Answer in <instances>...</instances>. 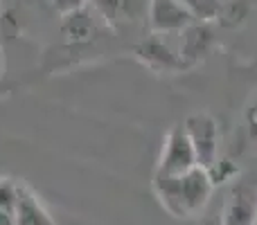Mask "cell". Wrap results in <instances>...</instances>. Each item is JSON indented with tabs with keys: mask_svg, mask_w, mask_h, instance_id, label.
<instances>
[{
	"mask_svg": "<svg viewBox=\"0 0 257 225\" xmlns=\"http://www.w3.org/2000/svg\"><path fill=\"white\" fill-rule=\"evenodd\" d=\"M61 30L63 34L68 36V41H90L95 34V21H93V14L86 9V5H79V7L70 9V12L63 14L61 18Z\"/></svg>",
	"mask_w": 257,
	"mask_h": 225,
	"instance_id": "cell-10",
	"label": "cell"
},
{
	"mask_svg": "<svg viewBox=\"0 0 257 225\" xmlns=\"http://www.w3.org/2000/svg\"><path fill=\"white\" fill-rule=\"evenodd\" d=\"M196 164V155L192 149V142L185 133L183 124L172 126V131L165 135V146L160 153L156 173H165V176H183V173L192 171Z\"/></svg>",
	"mask_w": 257,
	"mask_h": 225,
	"instance_id": "cell-3",
	"label": "cell"
},
{
	"mask_svg": "<svg viewBox=\"0 0 257 225\" xmlns=\"http://www.w3.org/2000/svg\"><path fill=\"white\" fill-rule=\"evenodd\" d=\"M178 3L185 5L196 16V21H210L219 16V0H178Z\"/></svg>",
	"mask_w": 257,
	"mask_h": 225,
	"instance_id": "cell-11",
	"label": "cell"
},
{
	"mask_svg": "<svg viewBox=\"0 0 257 225\" xmlns=\"http://www.w3.org/2000/svg\"><path fill=\"white\" fill-rule=\"evenodd\" d=\"M81 3H86V0H81Z\"/></svg>",
	"mask_w": 257,
	"mask_h": 225,
	"instance_id": "cell-16",
	"label": "cell"
},
{
	"mask_svg": "<svg viewBox=\"0 0 257 225\" xmlns=\"http://www.w3.org/2000/svg\"><path fill=\"white\" fill-rule=\"evenodd\" d=\"M154 191L158 196L160 205L176 218L196 216L210 203V196L214 191V182L210 173L201 167L183 176H165L154 173Z\"/></svg>",
	"mask_w": 257,
	"mask_h": 225,
	"instance_id": "cell-1",
	"label": "cell"
},
{
	"mask_svg": "<svg viewBox=\"0 0 257 225\" xmlns=\"http://www.w3.org/2000/svg\"><path fill=\"white\" fill-rule=\"evenodd\" d=\"M5 77V52H3V45H0V79Z\"/></svg>",
	"mask_w": 257,
	"mask_h": 225,
	"instance_id": "cell-15",
	"label": "cell"
},
{
	"mask_svg": "<svg viewBox=\"0 0 257 225\" xmlns=\"http://www.w3.org/2000/svg\"><path fill=\"white\" fill-rule=\"evenodd\" d=\"M185 133L192 142V149L196 155V164L205 171L219 162V124L212 115L194 113L183 122Z\"/></svg>",
	"mask_w": 257,
	"mask_h": 225,
	"instance_id": "cell-2",
	"label": "cell"
},
{
	"mask_svg": "<svg viewBox=\"0 0 257 225\" xmlns=\"http://www.w3.org/2000/svg\"><path fill=\"white\" fill-rule=\"evenodd\" d=\"M221 216L226 225H257V187L246 182L232 187Z\"/></svg>",
	"mask_w": 257,
	"mask_h": 225,
	"instance_id": "cell-5",
	"label": "cell"
},
{
	"mask_svg": "<svg viewBox=\"0 0 257 225\" xmlns=\"http://www.w3.org/2000/svg\"><path fill=\"white\" fill-rule=\"evenodd\" d=\"M199 225H226V223H223L221 212H212V214H205L199 221Z\"/></svg>",
	"mask_w": 257,
	"mask_h": 225,
	"instance_id": "cell-13",
	"label": "cell"
},
{
	"mask_svg": "<svg viewBox=\"0 0 257 225\" xmlns=\"http://www.w3.org/2000/svg\"><path fill=\"white\" fill-rule=\"evenodd\" d=\"M147 21L154 34H181L196 23V16L178 0H149Z\"/></svg>",
	"mask_w": 257,
	"mask_h": 225,
	"instance_id": "cell-4",
	"label": "cell"
},
{
	"mask_svg": "<svg viewBox=\"0 0 257 225\" xmlns=\"http://www.w3.org/2000/svg\"><path fill=\"white\" fill-rule=\"evenodd\" d=\"M93 5L106 23H126L147 12L149 0H93Z\"/></svg>",
	"mask_w": 257,
	"mask_h": 225,
	"instance_id": "cell-9",
	"label": "cell"
},
{
	"mask_svg": "<svg viewBox=\"0 0 257 225\" xmlns=\"http://www.w3.org/2000/svg\"><path fill=\"white\" fill-rule=\"evenodd\" d=\"M0 225H16L14 212H3V209H0Z\"/></svg>",
	"mask_w": 257,
	"mask_h": 225,
	"instance_id": "cell-14",
	"label": "cell"
},
{
	"mask_svg": "<svg viewBox=\"0 0 257 225\" xmlns=\"http://www.w3.org/2000/svg\"><path fill=\"white\" fill-rule=\"evenodd\" d=\"M181 34H183V39H181V50H178V54H181V61L185 68L194 66L201 59H205L214 45V32L210 30V25L205 21H201V23L196 21L194 25L183 30Z\"/></svg>",
	"mask_w": 257,
	"mask_h": 225,
	"instance_id": "cell-6",
	"label": "cell"
},
{
	"mask_svg": "<svg viewBox=\"0 0 257 225\" xmlns=\"http://www.w3.org/2000/svg\"><path fill=\"white\" fill-rule=\"evenodd\" d=\"M18 187L21 185L7 180V178H0V209H3V212H14V209H16Z\"/></svg>",
	"mask_w": 257,
	"mask_h": 225,
	"instance_id": "cell-12",
	"label": "cell"
},
{
	"mask_svg": "<svg viewBox=\"0 0 257 225\" xmlns=\"http://www.w3.org/2000/svg\"><path fill=\"white\" fill-rule=\"evenodd\" d=\"M136 54L151 70H158V72H172V70L185 68L181 61V54L174 52V50L160 39H151V41L140 43L136 48Z\"/></svg>",
	"mask_w": 257,
	"mask_h": 225,
	"instance_id": "cell-7",
	"label": "cell"
},
{
	"mask_svg": "<svg viewBox=\"0 0 257 225\" xmlns=\"http://www.w3.org/2000/svg\"><path fill=\"white\" fill-rule=\"evenodd\" d=\"M16 225H54L48 209L41 205V200L32 194L27 187H18V200L14 209Z\"/></svg>",
	"mask_w": 257,
	"mask_h": 225,
	"instance_id": "cell-8",
	"label": "cell"
}]
</instances>
